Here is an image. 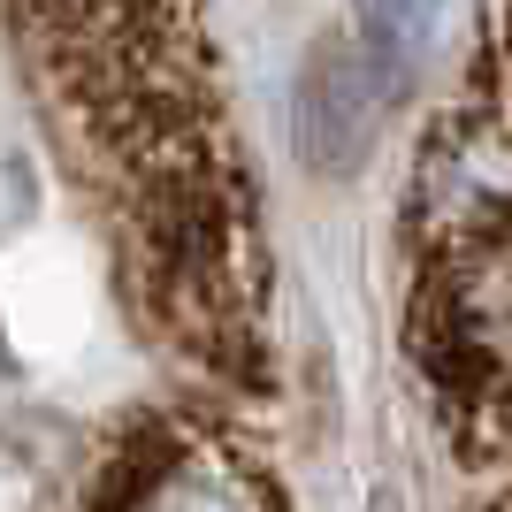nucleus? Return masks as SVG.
Masks as SVG:
<instances>
[{"label": "nucleus", "mask_w": 512, "mask_h": 512, "mask_svg": "<svg viewBox=\"0 0 512 512\" xmlns=\"http://www.w3.org/2000/svg\"><path fill=\"white\" fill-rule=\"evenodd\" d=\"M123 512H253V505H245V490L222 482V474L192 467V459H161V467H146L130 482Z\"/></svg>", "instance_id": "obj_3"}, {"label": "nucleus", "mask_w": 512, "mask_h": 512, "mask_svg": "<svg viewBox=\"0 0 512 512\" xmlns=\"http://www.w3.org/2000/svg\"><path fill=\"white\" fill-rule=\"evenodd\" d=\"M352 8H360V46L383 69V85H406L444 31V0H352Z\"/></svg>", "instance_id": "obj_2"}, {"label": "nucleus", "mask_w": 512, "mask_h": 512, "mask_svg": "<svg viewBox=\"0 0 512 512\" xmlns=\"http://www.w3.org/2000/svg\"><path fill=\"white\" fill-rule=\"evenodd\" d=\"M383 69L367 62V46H314L299 77V153L314 176H352L375 146V123H383Z\"/></svg>", "instance_id": "obj_1"}]
</instances>
